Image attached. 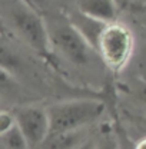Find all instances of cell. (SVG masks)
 Instances as JSON below:
<instances>
[{"label":"cell","instance_id":"obj_1","mask_svg":"<svg viewBox=\"0 0 146 149\" xmlns=\"http://www.w3.org/2000/svg\"><path fill=\"white\" fill-rule=\"evenodd\" d=\"M0 23L36 55H50L46 23L37 7L23 0H0Z\"/></svg>","mask_w":146,"mask_h":149},{"label":"cell","instance_id":"obj_2","mask_svg":"<svg viewBox=\"0 0 146 149\" xmlns=\"http://www.w3.org/2000/svg\"><path fill=\"white\" fill-rule=\"evenodd\" d=\"M43 19L47 29L50 53L55 52L77 68L90 65L96 52L74 29L67 16H43Z\"/></svg>","mask_w":146,"mask_h":149},{"label":"cell","instance_id":"obj_3","mask_svg":"<svg viewBox=\"0 0 146 149\" xmlns=\"http://www.w3.org/2000/svg\"><path fill=\"white\" fill-rule=\"evenodd\" d=\"M106 103L99 99H70L46 106L49 118V133L63 130L89 129L102 118Z\"/></svg>","mask_w":146,"mask_h":149},{"label":"cell","instance_id":"obj_4","mask_svg":"<svg viewBox=\"0 0 146 149\" xmlns=\"http://www.w3.org/2000/svg\"><path fill=\"white\" fill-rule=\"evenodd\" d=\"M95 52L106 69L117 73L123 70L135 53V36L126 24L108 23L97 39Z\"/></svg>","mask_w":146,"mask_h":149},{"label":"cell","instance_id":"obj_5","mask_svg":"<svg viewBox=\"0 0 146 149\" xmlns=\"http://www.w3.org/2000/svg\"><path fill=\"white\" fill-rule=\"evenodd\" d=\"M15 122L24 136L29 149H37L49 133V118L46 106L23 103L13 111Z\"/></svg>","mask_w":146,"mask_h":149},{"label":"cell","instance_id":"obj_6","mask_svg":"<svg viewBox=\"0 0 146 149\" xmlns=\"http://www.w3.org/2000/svg\"><path fill=\"white\" fill-rule=\"evenodd\" d=\"M76 6L82 15L103 23L116 22L119 13L115 0H76Z\"/></svg>","mask_w":146,"mask_h":149},{"label":"cell","instance_id":"obj_7","mask_svg":"<svg viewBox=\"0 0 146 149\" xmlns=\"http://www.w3.org/2000/svg\"><path fill=\"white\" fill-rule=\"evenodd\" d=\"M89 138V129L50 132L37 149H77Z\"/></svg>","mask_w":146,"mask_h":149},{"label":"cell","instance_id":"obj_8","mask_svg":"<svg viewBox=\"0 0 146 149\" xmlns=\"http://www.w3.org/2000/svg\"><path fill=\"white\" fill-rule=\"evenodd\" d=\"M67 19L70 20V23L74 26V29L82 35V37L89 43V46L95 50L97 39H99L102 30L105 29V26L108 23H103V22H99V20H95L92 17H88V16L82 15L77 10L73 12L72 15H69Z\"/></svg>","mask_w":146,"mask_h":149},{"label":"cell","instance_id":"obj_9","mask_svg":"<svg viewBox=\"0 0 146 149\" xmlns=\"http://www.w3.org/2000/svg\"><path fill=\"white\" fill-rule=\"evenodd\" d=\"M0 68L13 74L16 79L26 69V60L4 37L0 35Z\"/></svg>","mask_w":146,"mask_h":149},{"label":"cell","instance_id":"obj_10","mask_svg":"<svg viewBox=\"0 0 146 149\" xmlns=\"http://www.w3.org/2000/svg\"><path fill=\"white\" fill-rule=\"evenodd\" d=\"M19 82L20 80L13 74L0 68V96H4L7 99H22L24 95L23 86Z\"/></svg>","mask_w":146,"mask_h":149},{"label":"cell","instance_id":"obj_11","mask_svg":"<svg viewBox=\"0 0 146 149\" xmlns=\"http://www.w3.org/2000/svg\"><path fill=\"white\" fill-rule=\"evenodd\" d=\"M93 149H120L117 130L110 126L100 129L99 135L93 138Z\"/></svg>","mask_w":146,"mask_h":149},{"label":"cell","instance_id":"obj_12","mask_svg":"<svg viewBox=\"0 0 146 149\" xmlns=\"http://www.w3.org/2000/svg\"><path fill=\"white\" fill-rule=\"evenodd\" d=\"M0 141H1L4 149H29L27 142H26L24 136L22 135L20 129L16 126V123L13 128H10L6 133H3L0 136Z\"/></svg>","mask_w":146,"mask_h":149},{"label":"cell","instance_id":"obj_13","mask_svg":"<svg viewBox=\"0 0 146 149\" xmlns=\"http://www.w3.org/2000/svg\"><path fill=\"white\" fill-rule=\"evenodd\" d=\"M15 115L13 112H9V111H1L0 109V136L3 133H6L10 128L15 126Z\"/></svg>","mask_w":146,"mask_h":149},{"label":"cell","instance_id":"obj_14","mask_svg":"<svg viewBox=\"0 0 146 149\" xmlns=\"http://www.w3.org/2000/svg\"><path fill=\"white\" fill-rule=\"evenodd\" d=\"M136 59H138V68L140 72V79H146V32L142 46H140V50H139V56Z\"/></svg>","mask_w":146,"mask_h":149},{"label":"cell","instance_id":"obj_15","mask_svg":"<svg viewBox=\"0 0 146 149\" xmlns=\"http://www.w3.org/2000/svg\"><path fill=\"white\" fill-rule=\"evenodd\" d=\"M133 92H135V96L140 102L146 103V79H140L139 80V83L136 85V88H135Z\"/></svg>","mask_w":146,"mask_h":149},{"label":"cell","instance_id":"obj_16","mask_svg":"<svg viewBox=\"0 0 146 149\" xmlns=\"http://www.w3.org/2000/svg\"><path fill=\"white\" fill-rule=\"evenodd\" d=\"M77 149H93V138H89L88 141H85Z\"/></svg>","mask_w":146,"mask_h":149},{"label":"cell","instance_id":"obj_17","mask_svg":"<svg viewBox=\"0 0 146 149\" xmlns=\"http://www.w3.org/2000/svg\"><path fill=\"white\" fill-rule=\"evenodd\" d=\"M115 3H116V6H117L119 10H120V9H125V7L128 6L129 3H130V0H115Z\"/></svg>","mask_w":146,"mask_h":149},{"label":"cell","instance_id":"obj_18","mask_svg":"<svg viewBox=\"0 0 146 149\" xmlns=\"http://www.w3.org/2000/svg\"><path fill=\"white\" fill-rule=\"evenodd\" d=\"M133 149H146V138H142V139L133 146Z\"/></svg>","mask_w":146,"mask_h":149},{"label":"cell","instance_id":"obj_19","mask_svg":"<svg viewBox=\"0 0 146 149\" xmlns=\"http://www.w3.org/2000/svg\"><path fill=\"white\" fill-rule=\"evenodd\" d=\"M119 142H120V149H133V148H130L126 142H123V139H122L120 135H119Z\"/></svg>","mask_w":146,"mask_h":149},{"label":"cell","instance_id":"obj_20","mask_svg":"<svg viewBox=\"0 0 146 149\" xmlns=\"http://www.w3.org/2000/svg\"><path fill=\"white\" fill-rule=\"evenodd\" d=\"M23 1H24V3H27V4H30V6H35V7H37L36 3H35L33 0H23Z\"/></svg>","mask_w":146,"mask_h":149},{"label":"cell","instance_id":"obj_21","mask_svg":"<svg viewBox=\"0 0 146 149\" xmlns=\"http://www.w3.org/2000/svg\"><path fill=\"white\" fill-rule=\"evenodd\" d=\"M0 35H1V30H0Z\"/></svg>","mask_w":146,"mask_h":149}]
</instances>
